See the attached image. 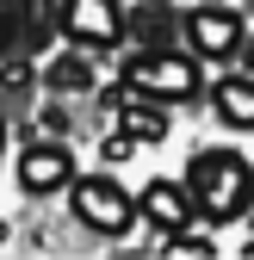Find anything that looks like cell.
Listing matches in <instances>:
<instances>
[{
	"label": "cell",
	"mask_w": 254,
	"mask_h": 260,
	"mask_svg": "<svg viewBox=\"0 0 254 260\" xmlns=\"http://www.w3.org/2000/svg\"><path fill=\"white\" fill-rule=\"evenodd\" d=\"M62 31L81 50H112L124 38V13L118 0H62Z\"/></svg>",
	"instance_id": "277c9868"
},
{
	"label": "cell",
	"mask_w": 254,
	"mask_h": 260,
	"mask_svg": "<svg viewBox=\"0 0 254 260\" xmlns=\"http://www.w3.org/2000/svg\"><path fill=\"white\" fill-rule=\"evenodd\" d=\"M186 192H193L199 217L211 223H230L254 205V168L236 155V149H199L193 168H186Z\"/></svg>",
	"instance_id": "6da1fadb"
},
{
	"label": "cell",
	"mask_w": 254,
	"mask_h": 260,
	"mask_svg": "<svg viewBox=\"0 0 254 260\" xmlns=\"http://www.w3.org/2000/svg\"><path fill=\"white\" fill-rule=\"evenodd\" d=\"M0 143H7V124H0Z\"/></svg>",
	"instance_id": "2e32d148"
},
{
	"label": "cell",
	"mask_w": 254,
	"mask_h": 260,
	"mask_svg": "<svg viewBox=\"0 0 254 260\" xmlns=\"http://www.w3.org/2000/svg\"><path fill=\"white\" fill-rule=\"evenodd\" d=\"M131 38H137L143 50H174L180 25H174V13H168V0H162V7H137V13H131Z\"/></svg>",
	"instance_id": "8fae6325"
},
{
	"label": "cell",
	"mask_w": 254,
	"mask_h": 260,
	"mask_svg": "<svg viewBox=\"0 0 254 260\" xmlns=\"http://www.w3.org/2000/svg\"><path fill=\"white\" fill-rule=\"evenodd\" d=\"M137 211L155 223V230H186V223L199 217L193 192H186V186H174V180H149V186H143V199H137Z\"/></svg>",
	"instance_id": "52a82bcc"
},
{
	"label": "cell",
	"mask_w": 254,
	"mask_h": 260,
	"mask_svg": "<svg viewBox=\"0 0 254 260\" xmlns=\"http://www.w3.org/2000/svg\"><path fill=\"white\" fill-rule=\"evenodd\" d=\"M137 7H162V0H137Z\"/></svg>",
	"instance_id": "9a60e30c"
},
{
	"label": "cell",
	"mask_w": 254,
	"mask_h": 260,
	"mask_svg": "<svg viewBox=\"0 0 254 260\" xmlns=\"http://www.w3.org/2000/svg\"><path fill=\"white\" fill-rule=\"evenodd\" d=\"M168 254H217V242L193 236V230H168Z\"/></svg>",
	"instance_id": "4fadbf2b"
},
{
	"label": "cell",
	"mask_w": 254,
	"mask_h": 260,
	"mask_svg": "<svg viewBox=\"0 0 254 260\" xmlns=\"http://www.w3.org/2000/svg\"><path fill=\"white\" fill-rule=\"evenodd\" d=\"M44 81H50V93H87L93 87V62L81 50H69V56H56L50 69H44Z\"/></svg>",
	"instance_id": "7c38bea8"
},
{
	"label": "cell",
	"mask_w": 254,
	"mask_h": 260,
	"mask_svg": "<svg viewBox=\"0 0 254 260\" xmlns=\"http://www.w3.org/2000/svg\"><path fill=\"white\" fill-rule=\"evenodd\" d=\"M124 137H131V143H162V137H168V112H162V100H149V93L124 100Z\"/></svg>",
	"instance_id": "30bf717a"
},
{
	"label": "cell",
	"mask_w": 254,
	"mask_h": 260,
	"mask_svg": "<svg viewBox=\"0 0 254 260\" xmlns=\"http://www.w3.org/2000/svg\"><path fill=\"white\" fill-rule=\"evenodd\" d=\"M19 186L31 192V199H44V192H62V186H75V155L62 149V143H31L19 155Z\"/></svg>",
	"instance_id": "8992f818"
},
{
	"label": "cell",
	"mask_w": 254,
	"mask_h": 260,
	"mask_svg": "<svg viewBox=\"0 0 254 260\" xmlns=\"http://www.w3.org/2000/svg\"><path fill=\"white\" fill-rule=\"evenodd\" d=\"M186 38H193V50H199V56L230 62V56L248 44V31H242V19H236L230 7H199L193 19H186Z\"/></svg>",
	"instance_id": "5b68a950"
},
{
	"label": "cell",
	"mask_w": 254,
	"mask_h": 260,
	"mask_svg": "<svg viewBox=\"0 0 254 260\" xmlns=\"http://www.w3.org/2000/svg\"><path fill=\"white\" fill-rule=\"evenodd\" d=\"M75 217L87 223V230H100V236H124L131 230V217H137V205H131V192L124 186H112V180H100V174H87V180H75Z\"/></svg>",
	"instance_id": "3957f363"
},
{
	"label": "cell",
	"mask_w": 254,
	"mask_h": 260,
	"mask_svg": "<svg viewBox=\"0 0 254 260\" xmlns=\"http://www.w3.org/2000/svg\"><path fill=\"white\" fill-rule=\"evenodd\" d=\"M248 248H254V242H248Z\"/></svg>",
	"instance_id": "ac0fdd59"
},
{
	"label": "cell",
	"mask_w": 254,
	"mask_h": 260,
	"mask_svg": "<svg viewBox=\"0 0 254 260\" xmlns=\"http://www.w3.org/2000/svg\"><path fill=\"white\" fill-rule=\"evenodd\" d=\"M217 118L230 130H254V75H230L217 87Z\"/></svg>",
	"instance_id": "9c48e42d"
},
{
	"label": "cell",
	"mask_w": 254,
	"mask_h": 260,
	"mask_svg": "<svg viewBox=\"0 0 254 260\" xmlns=\"http://www.w3.org/2000/svg\"><path fill=\"white\" fill-rule=\"evenodd\" d=\"M124 93H149V100H193L199 93V62L180 50H143L124 62Z\"/></svg>",
	"instance_id": "7a4b0ae2"
},
{
	"label": "cell",
	"mask_w": 254,
	"mask_h": 260,
	"mask_svg": "<svg viewBox=\"0 0 254 260\" xmlns=\"http://www.w3.org/2000/svg\"><path fill=\"white\" fill-rule=\"evenodd\" d=\"M131 149H137V143L124 137V130H118V137H106V161H131Z\"/></svg>",
	"instance_id": "5bb4252c"
},
{
	"label": "cell",
	"mask_w": 254,
	"mask_h": 260,
	"mask_svg": "<svg viewBox=\"0 0 254 260\" xmlns=\"http://www.w3.org/2000/svg\"><path fill=\"white\" fill-rule=\"evenodd\" d=\"M38 38H44V25L31 19V0H0V56H13Z\"/></svg>",
	"instance_id": "ba28073f"
},
{
	"label": "cell",
	"mask_w": 254,
	"mask_h": 260,
	"mask_svg": "<svg viewBox=\"0 0 254 260\" xmlns=\"http://www.w3.org/2000/svg\"><path fill=\"white\" fill-rule=\"evenodd\" d=\"M248 62H254V44H248Z\"/></svg>",
	"instance_id": "e0dca14e"
}]
</instances>
